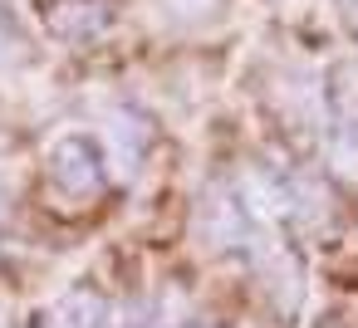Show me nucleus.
<instances>
[{
	"label": "nucleus",
	"mask_w": 358,
	"mask_h": 328,
	"mask_svg": "<svg viewBox=\"0 0 358 328\" xmlns=\"http://www.w3.org/2000/svg\"><path fill=\"white\" fill-rule=\"evenodd\" d=\"M329 84H334V89H329L334 113L343 118V128H348V133H358V69H353V64H338Z\"/></svg>",
	"instance_id": "20e7f679"
},
{
	"label": "nucleus",
	"mask_w": 358,
	"mask_h": 328,
	"mask_svg": "<svg viewBox=\"0 0 358 328\" xmlns=\"http://www.w3.org/2000/svg\"><path fill=\"white\" fill-rule=\"evenodd\" d=\"M50 328H103V313H99V299H89V294H79V299H69L55 318H50Z\"/></svg>",
	"instance_id": "39448f33"
},
{
	"label": "nucleus",
	"mask_w": 358,
	"mask_h": 328,
	"mask_svg": "<svg viewBox=\"0 0 358 328\" xmlns=\"http://www.w3.org/2000/svg\"><path fill=\"white\" fill-rule=\"evenodd\" d=\"M324 328H348V323H338V318H329V323H324Z\"/></svg>",
	"instance_id": "6e6552de"
},
{
	"label": "nucleus",
	"mask_w": 358,
	"mask_h": 328,
	"mask_svg": "<svg viewBox=\"0 0 358 328\" xmlns=\"http://www.w3.org/2000/svg\"><path fill=\"white\" fill-rule=\"evenodd\" d=\"M40 15L69 45H84V40L108 30V6L103 0H40Z\"/></svg>",
	"instance_id": "f03ea898"
},
{
	"label": "nucleus",
	"mask_w": 358,
	"mask_h": 328,
	"mask_svg": "<svg viewBox=\"0 0 358 328\" xmlns=\"http://www.w3.org/2000/svg\"><path fill=\"white\" fill-rule=\"evenodd\" d=\"M50 181H55L59 196H69V201L99 196V186H103V162H99L94 142H89V137H64V142L55 147V157H50Z\"/></svg>",
	"instance_id": "f257e3e1"
},
{
	"label": "nucleus",
	"mask_w": 358,
	"mask_h": 328,
	"mask_svg": "<svg viewBox=\"0 0 358 328\" xmlns=\"http://www.w3.org/2000/svg\"><path fill=\"white\" fill-rule=\"evenodd\" d=\"M157 6L182 25H206V20H216L226 10V0H157Z\"/></svg>",
	"instance_id": "423d86ee"
},
{
	"label": "nucleus",
	"mask_w": 358,
	"mask_h": 328,
	"mask_svg": "<svg viewBox=\"0 0 358 328\" xmlns=\"http://www.w3.org/2000/svg\"><path fill=\"white\" fill-rule=\"evenodd\" d=\"M338 6H343L348 15H358V0H338Z\"/></svg>",
	"instance_id": "0eeeda50"
},
{
	"label": "nucleus",
	"mask_w": 358,
	"mask_h": 328,
	"mask_svg": "<svg viewBox=\"0 0 358 328\" xmlns=\"http://www.w3.org/2000/svg\"><path fill=\"white\" fill-rule=\"evenodd\" d=\"M201 230L216 240V245H236L245 235V201L231 191V196H206L201 206Z\"/></svg>",
	"instance_id": "7ed1b4c3"
}]
</instances>
